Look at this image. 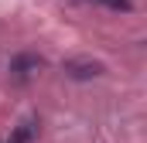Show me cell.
<instances>
[{
    "label": "cell",
    "mask_w": 147,
    "mask_h": 143,
    "mask_svg": "<svg viewBox=\"0 0 147 143\" xmlns=\"http://www.w3.org/2000/svg\"><path fill=\"white\" fill-rule=\"evenodd\" d=\"M34 136H38V119H34V116H28V119H21V123L10 130L7 140H0V143H31Z\"/></svg>",
    "instance_id": "1"
},
{
    "label": "cell",
    "mask_w": 147,
    "mask_h": 143,
    "mask_svg": "<svg viewBox=\"0 0 147 143\" xmlns=\"http://www.w3.org/2000/svg\"><path fill=\"white\" fill-rule=\"evenodd\" d=\"M65 72H69L72 78H92V75L103 72V65H99V61H79V58H69V61H65Z\"/></svg>",
    "instance_id": "2"
},
{
    "label": "cell",
    "mask_w": 147,
    "mask_h": 143,
    "mask_svg": "<svg viewBox=\"0 0 147 143\" xmlns=\"http://www.w3.org/2000/svg\"><path fill=\"white\" fill-rule=\"evenodd\" d=\"M38 65H41L38 58H17L10 68H14V75H17V78H28V75H31V68H38Z\"/></svg>",
    "instance_id": "3"
},
{
    "label": "cell",
    "mask_w": 147,
    "mask_h": 143,
    "mask_svg": "<svg viewBox=\"0 0 147 143\" xmlns=\"http://www.w3.org/2000/svg\"><path fill=\"white\" fill-rule=\"evenodd\" d=\"M103 7H113V10H130V0H96Z\"/></svg>",
    "instance_id": "4"
}]
</instances>
